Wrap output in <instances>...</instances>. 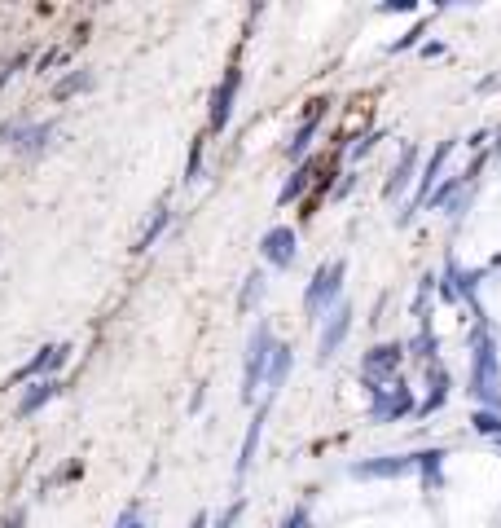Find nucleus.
<instances>
[{
	"label": "nucleus",
	"mask_w": 501,
	"mask_h": 528,
	"mask_svg": "<svg viewBox=\"0 0 501 528\" xmlns=\"http://www.w3.org/2000/svg\"><path fill=\"white\" fill-rule=\"evenodd\" d=\"M444 449H422V454H414V467L422 471V480H427V489H440L444 476H440V467H444Z\"/></svg>",
	"instance_id": "18"
},
{
	"label": "nucleus",
	"mask_w": 501,
	"mask_h": 528,
	"mask_svg": "<svg viewBox=\"0 0 501 528\" xmlns=\"http://www.w3.org/2000/svg\"><path fill=\"white\" fill-rule=\"evenodd\" d=\"M58 392H62V388H58V379H36V383H31V392L18 401V418H31V414L40 410V405H49Z\"/></svg>",
	"instance_id": "16"
},
{
	"label": "nucleus",
	"mask_w": 501,
	"mask_h": 528,
	"mask_svg": "<svg viewBox=\"0 0 501 528\" xmlns=\"http://www.w3.org/2000/svg\"><path fill=\"white\" fill-rule=\"evenodd\" d=\"M343 278H348V260L321 264V269L313 273V282H308V291H304V313L308 317H326L330 308L339 304V295H343Z\"/></svg>",
	"instance_id": "2"
},
{
	"label": "nucleus",
	"mask_w": 501,
	"mask_h": 528,
	"mask_svg": "<svg viewBox=\"0 0 501 528\" xmlns=\"http://www.w3.org/2000/svg\"><path fill=\"white\" fill-rule=\"evenodd\" d=\"M27 524V511H14V515H5V528H22Z\"/></svg>",
	"instance_id": "31"
},
{
	"label": "nucleus",
	"mask_w": 501,
	"mask_h": 528,
	"mask_svg": "<svg viewBox=\"0 0 501 528\" xmlns=\"http://www.w3.org/2000/svg\"><path fill=\"white\" fill-rule=\"evenodd\" d=\"M370 396H374V401H370V418H374V423H396V418H405V414L418 410V405H414V392H409L400 379L374 383Z\"/></svg>",
	"instance_id": "4"
},
{
	"label": "nucleus",
	"mask_w": 501,
	"mask_h": 528,
	"mask_svg": "<svg viewBox=\"0 0 501 528\" xmlns=\"http://www.w3.org/2000/svg\"><path fill=\"white\" fill-rule=\"evenodd\" d=\"M449 150H453V141H440L436 146V154L427 159V168H422V176H418V198L409 203V212H405V220L414 216V212H422L427 207V198H431V190L440 185V172H444V163H449Z\"/></svg>",
	"instance_id": "8"
},
{
	"label": "nucleus",
	"mask_w": 501,
	"mask_h": 528,
	"mask_svg": "<svg viewBox=\"0 0 501 528\" xmlns=\"http://www.w3.org/2000/svg\"><path fill=\"white\" fill-rule=\"evenodd\" d=\"M66 357H71V344H49V348H40L36 357L27 361V366H22V370H14V379H9V383H27V379H40V374H44V379H49V374L58 370Z\"/></svg>",
	"instance_id": "11"
},
{
	"label": "nucleus",
	"mask_w": 501,
	"mask_h": 528,
	"mask_svg": "<svg viewBox=\"0 0 501 528\" xmlns=\"http://www.w3.org/2000/svg\"><path fill=\"white\" fill-rule=\"evenodd\" d=\"M167 220H172V212H167V207H159V212H154V220L146 225V234H141V242H137V251H150L154 242L163 238V229H167Z\"/></svg>",
	"instance_id": "23"
},
{
	"label": "nucleus",
	"mask_w": 501,
	"mask_h": 528,
	"mask_svg": "<svg viewBox=\"0 0 501 528\" xmlns=\"http://www.w3.org/2000/svg\"><path fill=\"white\" fill-rule=\"evenodd\" d=\"M475 432H484V436H501V410H475Z\"/></svg>",
	"instance_id": "24"
},
{
	"label": "nucleus",
	"mask_w": 501,
	"mask_h": 528,
	"mask_svg": "<svg viewBox=\"0 0 501 528\" xmlns=\"http://www.w3.org/2000/svg\"><path fill=\"white\" fill-rule=\"evenodd\" d=\"M291 366H295V357H291V348L286 344H277L273 348V361H269V374H264V392H277L286 383V374H291Z\"/></svg>",
	"instance_id": "17"
},
{
	"label": "nucleus",
	"mask_w": 501,
	"mask_h": 528,
	"mask_svg": "<svg viewBox=\"0 0 501 528\" xmlns=\"http://www.w3.org/2000/svg\"><path fill=\"white\" fill-rule=\"evenodd\" d=\"M295 229L291 225H273L269 234L260 238V256L269 260V264H277V269H291L295 264Z\"/></svg>",
	"instance_id": "7"
},
{
	"label": "nucleus",
	"mask_w": 501,
	"mask_h": 528,
	"mask_svg": "<svg viewBox=\"0 0 501 528\" xmlns=\"http://www.w3.org/2000/svg\"><path fill=\"white\" fill-rule=\"evenodd\" d=\"M93 88V71H71L66 80L53 84V102H66V97H75V93H88Z\"/></svg>",
	"instance_id": "20"
},
{
	"label": "nucleus",
	"mask_w": 501,
	"mask_h": 528,
	"mask_svg": "<svg viewBox=\"0 0 501 528\" xmlns=\"http://www.w3.org/2000/svg\"><path fill=\"white\" fill-rule=\"evenodd\" d=\"M18 66H22V58H14V62H9V66H0V84H5V80H9V75H14V71H18Z\"/></svg>",
	"instance_id": "32"
},
{
	"label": "nucleus",
	"mask_w": 501,
	"mask_h": 528,
	"mask_svg": "<svg viewBox=\"0 0 501 528\" xmlns=\"http://www.w3.org/2000/svg\"><path fill=\"white\" fill-rule=\"evenodd\" d=\"M53 124H27V119H14V124H0V146H14L18 154H40L53 137Z\"/></svg>",
	"instance_id": "5"
},
{
	"label": "nucleus",
	"mask_w": 501,
	"mask_h": 528,
	"mask_svg": "<svg viewBox=\"0 0 501 528\" xmlns=\"http://www.w3.org/2000/svg\"><path fill=\"white\" fill-rule=\"evenodd\" d=\"M238 515H242V502H233L229 511H225V515H220V520H216V528H233V524H238Z\"/></svg>",
	"instance_id": "28"
},
{
	"label": "nucleus",
	"mask_w": 501,
	"mask_h": 528,
	"mask_svg": "<svg viewBox=\"0 0 501 528\" xmlns=\"http://www.w3.org/2000/svg\"><path fill=\"white\" fill-rule=\"evenodd\" d=\"M396 9H400V14H409L414 5H409V0H387V5H383V14H396Z\"/></svg>",
	"instance_id": "29"
},
{
	"label": "nucleus",
	"mask_w": 501,
	"mask_h": 528,
	"mask_svg": "<svg viewBox=\"0 0 501 528\" xmlns=\"http://www.w3.org/2000/svg\"><path fill=\"white\" fill-rule=\"evenodd\" d=\"M238 84H242V71H238V66H229L225 80H220V88H216V97H211V128H216V132L229 124L233 97H238Z\"/></svg>",
	"instance_id": "12"
},
{
	"label": "nucleus",
	"mask_w": 501,
	"mask_h": 528,
	"mask_svg": "<svg viewBox=\"0 0 501 528\" xmlns=\"http://www.w3.org/2000/svg\"><path fill=\"white\" fill-rule=\"evenodd\" d=\"M414 172H418V146H405V154H400V163L392 168V176H387V185H383V198H387V203H396V198L409 190Z\"/></svg>",
	"instance_id": "14"
},
{
	"label": "nucleus",
	"mask_w": 501,
	"mask_h": 528,
	"mask_svg": "<svg viewBox=\"0 0 501 528\" xmlns=\"http://www.w3.org/2000/svg\"><path fill=\"white\" fill-rule=\"evenodd\" d=\"M321 115H326V102H308L304 119H299V128H295V137L286 141V154H291V159H304V154H308V146H313V137L321 128Z\"/></svg>",
	"instance_id": "13"
},
{
	"label": "nucleus",
	"mask_w": 501,
	"mask_h": 528,
	"mask_svg": "<svg viewBox=\"0 0 501 528\" xmlns=\"http://www.w3.org/2000/svg\"><path fill=\"white\" fill-rule=\"evenodd\" d=\"M348 330H352V304L348 300H339L326 313V326H321V366L334 357V352L343 348V339H348Z\"/></svg>",
	"instance_id": "6"
},
{
	"label": "nucleus",
	"mask_w": 501,
	"mask_h": 528,
	"mask_svg": "<svg viewBox=\"0 0 501 528\" xmlns=\"http://www.w3.org/2000/svg\"><path fill=\"white\" fill-rule=\"evenodd\" d=\"M273 348H277L273 330H269V322H260V326H255V335H251V348H247V374H242V401H247V405L255 401V392L264 388V374H269Z\"/></svg>",
	"instance_id": "3"
},
{
	"label": "nucleus",
	"mask_w": 501,
	"mask_h": 528,
	"mask_svg": "<svg viewBox=\"0 0 501 528\" xmlns=\"http://www.w3.org/2000/svg\"><path fill=\"white\" fill-rule=\"evenodd\" d=\"M282 528H308V511H295V515H291V520H286Z\"/></svg>",
	"instance_id": "30"
},
{
	"label": "nucleus",
	"mask_w": 501,
	"mask_h": 528,
	"mask_svg": "<svg viewBox=\"0 0 501 528\" xmlns=\"http://www.w3.org/2000/svg\"><path fill=\"white\" fill-rule=\"evenodd\" d=\"M313 176H317V163H299V172H295L291 181L282 185V194H277V203H295V198L308 190V181H313Z\"/></svg>",
	"instance_id": "21"
},
{
	"label": "nucleus",
	"mask_w": 501,
	"mask_h": 528,
	"mask_svg": "<svg viewBox=\"0 0 501 528\" xmlns=\"http://www.w3.org/2000/svg\"><path fill=\"white\" fill-rule=\"evenodd\" d=\"M400 361H405V348H400V344H378L374 352H365L361 370H365V379L383 383V379H396Z\"/></svg>",
	"instance_id": "9"
},
{
	"label": "nucleus",
	"mask_w": 501,
	"mask_h": 528,
	"mask_svg": "<svg viewBox=\"0 0 501 528\" xmlns=\"http://www.w3.org/2000/svg\"><path fill=\"white\" fill-rule=\"evenodd\" d=\"M444 401H449V370H444L440 361H431L427 366V396H422L418 414H436V410H444Z\"/></svg>",
	"instance_id": "15"
},
{
	"label": "nucleus",
	"mask_w": 501,
	"mask_h": 528,
	"mask_svg": "<svg viewBox=\"0 0 501 528\" xmlns=\"http://www.w3.org/2000/svg\"><path fill=\"white\" fill-rule=\"evenodd\" d=\"M414 467V454H400V458H374V462H352V476L356 480H396L409 476Z\"/></svg>",
	"instance_id": "10"
},
{
	"label": "nucleus",
	"mask_w": 501,
	"mask_h": 528,
	"mask_svg": "<svg viewBox=\"0 0 501 528\" xmlns=\"http://www.w3.org/2000/svg\"><path fill=\"white\" fill-rule=\"evenodd\" d=\"M260 295H264V273H251L247 286H242V300H238V308L247 313V308H251L255 300H260Z\"/></svg>",
	"instance_id": "25"
},
{
	"label": "nucleus",
	"mask_w": 501,
	"mask_h": 528,
	"mask_svg": "<svg viewBox=\"0 0 501 528\" xmlns=\"http://www.w3.org/2000/svg\"><path fill=\"white\" fill-rule=\"evenodd\" d=\"M471 348H475V357H471V392H475V401H484L488 410H501V374H497L493 335H488L484 326H475Z\"/></svg>",
	"instance_id": "1"
},
{
	"label": "nucleus",
	"mask_w": 501,
	"mask_h": 528,
	"mask_svg": "<svg viewBox=\"0 0 501 528\" xmlns=\"http://www.w3.org/2000/svg\"><path fill=\"white\" fill-rule=\"evenodd\" d=\"M189 528H207V511H198V515H194V524H189Z\"/></svg>",
	"instance_id": "33"
},
{
	"label": "nucleus",
	"mask_w": 501,
	"mask_h": 528,
	"mask_svg": "<svg viewBox=\"0 0 501 528\" xmlns=\"http://www.w3.org/2000/svg\"><path fill=\"white\" fill-rule=\"evenodd\" d=\"M422 36H427V22H418V27H409L405 36H400V40H396V44H392V49H387V53H405V49H414V44H418Z\"/></svg>",
	"instance_id": "26"
},
{
	"label": "nucleus",
	"mask_w": 501,
	"mask_h": 528,
	"mask_svg": "<svg viewBox=\"0 0 501 528\" xmlns=\"http://www.w3.org/2000/svg\"><path fill=\"white\" fill-rule=\"evenodd\" d=\"M115 528H150V524L141 520V511H137V506H128V511L119 515V524H115Z\"/></svg>",
	"instance_id": "27"
},
{
	"label": "nucleus",
	"mask_w": 501,
	"mask_h": 528,
	"mask_svg": "<svg viewBox=\"0 0 501 528\" xmlns=\"http://www.w3.org/2000/svg\"><path fill=\"white\" fill-rule=\"evenodd\" d=\"M264 414H269V405H260V414H255V423H251L247 440H242V454H238V480L247 476L251 462H255V445H260V432H264Z\"/></svg>",
	"instance_id": "19"
},
{
	"label": "nucleus",
	"mask_w": 501,
	"mask_h": 528,
	"mask_svg": "<svg viewBox=\"0 0 501 528\" xmlns=\"http://www.w3.org/2000/svg\"><path fill=\"white\" fill-rule=\"evenodd\" d=\"M436 348H440L436 330H431V322H427V317H422V330L414 335V344H409V352H414L418 361H427V366H431V361H436Z\"/></svg>",
	"instance_id": "22"
}]
</instances>
